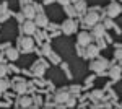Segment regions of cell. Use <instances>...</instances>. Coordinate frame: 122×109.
I'll list each match as a JSON object with an SVG mask.
<instances>
[{
    "label": "cell",
    "instance_id": "obj_19",
    "mask_svg": "<svg viewBox=\"0 0 122 109\" xmlns=\"http://www.w3.org/2000/svg\"><path fill=\"white\" fill-rule=\"evenodd\" d=\"M8 88V82L5 78H0V91H5Z\"/></svg>",
    "mask_w": 122,
    "mask_h": 109
},
{
    "label": "cell",
    "instance_id": "obj_10",
    "mask_svg": "<svg viewBox=\"0 0 122 109\" xmlns=\"http://www.w3.org/2000/svg\"><path fill=\"white\" fill-rule=\"evenodd\" d=\"M33 21L36 23V26H46L47 25V18H46V15H42V13H36V16H34Z\"/></svg>",
    "mask_w": 122,
    "mask_h": 109
},
{
    "label": "cell",
    "instance_id": "obj_15",
    "mask_svg": "<svg viewBox=\"0 0 122 109\" xmlns=\"http://www.w3.org/2000/svg\"><path fill=\"white\" fill-rule=\"evenodd\" d=\"M64 8H65V13L68 15V16H70V18H72L73 15H76V11H75V7H72L70 3H68V5H65Z\"/></svg>",
    "mask_w": 122,
    "mask_h": 109
},
{
    "label": "cell",
    "instance_id": "obj_16",
    "mask_svg": "<svg viewBox=\"0 0 122 109\" xmlns=\"http://www.w3.org/2000/svg\"><path fill=\"white\" fill-rule=\"evenodd\" d=\"M20 104H21L23 108H29V106L33 104V99H31V98H21V99H20Z\"/></svg>",
    "mask_w": 122,
    "mask_h": 109
},
{
    "label": "cell",
    "instance_id": "obj_1",
    "mask_svg": "<svg viewBox=\"0 0 122 109\" xmlns=\"http://www.w3.org/2000/svg\"><path fill=\"white\" fill-rule=\"evenodd\" d=\"M106 67H107V60H104V59L94 60V62H91V64H90V68H91L93 72H96V73L104 72V68H106Z\"/></svg>",
    "mask_w": 122,
    "mask_h": 109
},
{
    "label": "cell",
    "instance_id": "obj_18",
    "mask_svg": "<svg viewBox=\"0 0 122 109\" xmlns=\"http://www.w3.org/2000/svg\"><path fill=\"white\" fill-rule=\"evenodd\" d=\"M15 88H16V91H18V93H25V91H26V88H28V86H26V83L20 82L18 85H16V86H15Z\"/></svg>",
    "mask_w": 122,
    "mask_h": 109
},
{
    "label": "cell",
    "instance_id": "obj_25",
    "mask_svg": "<svg viewBox=\"0 0 122 109\" xmlns=\"http://www.w3.org/2000/svg\"><path fill=\"white\" fill-rule=\"evenodd\" d=\"M93 98H101V91H94V93H93Z\"/></svg>",
    "mask_w": 122,
    "mask_h": 109
},
{
    "label": "cell",
    "instance_id": "obj_22",
    "mask_svg": "<svg viewBox=\"0 0 122 109\" xmlns=\"http://www.w3.org/2000/svg\"><path fill=\"white\" fill-rule=\"evenodd\" d=\"M114 57L121 60V59H122V51H116V52H114Z\"/></svg>",
    "mask_w": 122,
    "mask_h": 109
},
{
    "label": "cell",
    "instance_id": "obj_7",
    "mask_svg": "<svg viewBox=\"0 0 122 109\" xmlns=\"http://www.w3.org/2000/svg\"><path fill=\"white\" fill-rule=\"evenodd\" d=\"M23 31H25V34H26V36L34 34V31H36V23H34L33 20H26V21H25V25H23Z\"/></svg>",
    "mask_w": 122,
    "mask_h": 109
},
{
    "label": "cell",
    "instance_id": "obj_27",
    "mask_svg": "<svg viewBox=\"0 0 122 109\" xmlns=\"http://www.w3.org/2000/svg\"><path fill=\"white\" fill-rule=\"evenodd\" d=\"M70 2H75V3H76V2H80V0H70Z\"/></svg>",
    "mask_w": 122,
    "mask_h": 109
},
{
    "label": "cell",
    "instance_id": "obj_2",
    "mask_svg": "<svg viewBox=\"0 0 122 109\" xmlns=\"http://www.w3.org/2000/svg\"><path fill=\"white\" fill-rule=\"evenodd\" d=\"M76 44L81 46V47H86L88 44H91V34H88L86 31H81V33H78V37H76Z\"/></svg>",
    "mask_w": 122,
    "mask_h": 109
},
{
    "label": "cell",
    "instance_id": "obj_6",
    "mask_svg": "<svg viewBox=\"0 0 122 109\" xmlns=\"http://www.w3.org/2000/svg\"><path fill=\"white\" fill-rule=\"evenodd\" d=\"M68 98H70V94L67 90H59L56 93V103H59V104H65Z\"/></svg>",
    "mask_w": 122,
    "mask_h": 109
},
{
    "label": "cell",
    "instance_id": "obj_11",
    "mask_svg": "<svg viewBox=\"0 0 122 109\" xmlns=\"http://www.w3.org/2000/svg\"><path fill=\"white\" fill-rule=\"evenodd\" d=\"M21 46H23V49H25L26 52H29V51L33 49V39L28 37V36L23 37V39H21Z\"/></svg>",
    "mask_w": 122,
    "mask_h": 109
},
{
    "label": "cell",
    "instance_id": "obj_26",
    "mask_svg": "<svg viewBox=\"0 0 122 109\" xmlns=\"http://www.w3.org/2000/svg\"><path fill=\"white\" fill-rule=\"evenodd\" d=\"M29 2H31V0H23V3H26V5H28Z\"/></svg>",
    "mask_w": 122,
    "mask_h": 109
},
{
    "label": "cell",
    "instance_id": "obj_24",
    "mask_svg": "<svg viewBox=\"0 0 122 109\" xmlns=\"http://www.w3.org/2000/svg\"><path fill=\"white\" fill-rule=\"evenodd\" d=\"M67 104H68L70 108H72V106H75V99H73V98H68V101H67Z\"/></svg>",
    "mask_w": 122,
    "mask_h": 109
},
{
    "label": "cell",
    "instance_id": "obj_3",
    "mask_svg": "<svg viewBox=\"0 0 122 109\" xmlns=\"http://www.w3.org/2000/svg\"><path fill=\"white\" fill-rule=\"evenodd\" d=\"M106 13H107V16H109V18H114V16H117V15L121 13V5H119L117 2H112V3H109V5H107V8H106Z\"/></svg>",
    "mask_w": 122,
    "mask_h": 109
},
{
    "label": "cell",
    "instance_id": "obj_23",
    "mask_svg": "<svg viewBox=\"0 0 122 109\" xmlns=\"http://www.w3.org/2000/svg\"><path fill=\"white\" fill-rule=\"evenodd\" d=\"M57 2H59L62 7H65V5H68V3H70V0H57Z\"/></svg>",
    "mask_w": 122,
    "mask_h": 109
},
{
    "label": "cell",
    "instance_id": "obj_13",
    "mask_svg": "<svg viewBox=\"0 0 122 109\" xmlns=\"http://www.w3.org/2000/svg\"><path fill=\"white\" fill-rule=\"evenodd\" d=\"M109 77H111L112 80H119V78H121V68H119V67H112V68L109 70Z\"/></svg>",
    "mask_w": 122,
    "mask_h": 109
},
{
    "label": "cell",
    "instance_id": "obj_4",
    "mask_svg": "<svg viewBox=\"0 0 122 109\" xmlns=\"http://www.w3.org/2000/svg\"><path fill=\"white\" fill-rule=\"evenodd\" d=\"M98 20H99V15L96 11H88L85 15V26H93L98 23Z\"/></svg>",
    "mask_w": 122,
    "mask_h": 109
},
{
    "label": "cell",
    "instance_id": "obj_28",
    "mask_svg": "<svg viewBox=\"0 0 122 109\" xmlns=\"http://www.w3.org/2000/svg\"><path fill=\"white\" fill-rule=\"evenodd\" d=\"M121 13H122V7H121Z\"/></svg>",
    "mask_w": 122,
    "mask_h": 109
},
{
    "label": "cell",
    "instance_id": "obj_9",
    "mask_svg": "<svg viewBox=\"0 0 122 109\" xmlns=\"http://www.w3.org/2000/svg\"><path fill=\"white\" fill-rule=\"evenodd\" d=\"M23 15L26 16V20H34L36 16V8H34V5H25V8H23Z\"/></svg>",
    "mask_w": 122,
    "mask_h": 109
},
{
    "label": "cell",
    "instance_id": "obj_14",
    "mask_svg": "<svg viewBox=\"0 0 122 109\" xmlns=\"http://www.w3.org/2000/svg\"><path fill=\"white\" fill-rule=\"evenodd\" d=\"M7 57H8L10 60H16L18 59V51L16 49H8L7 51Z\"/></svg>",
    "mask_w": 122,
    "mask_h": 109
},
{
    "label": "cell",
    "instance_id": "obj_20",
    "mask_svg": "<svg viewBox=\"0 0 122 109\" xmlns=\"http://www.w3.org/2000/svg\"><path fill=\"white\" fill-rule=\"evenodd\" d=\"M103 25H104V28H106V29H111V28H114L112 20H106V21H104Z\"/></svg>",
    "mask_w": 122,
    "mask_h": 109
},
{
    "label": "cell",
    "instance_id": "obj_8",
    "mask_svg": "<svg viewBox=\"0 0 122 109\" xmlns=\"http://www.w3.org/2000/svg\"><path fill=\"white\" fill-rule=\"evenodd\" d=\"M104 31H106L104 25H98V23H96V25L91 26V34H93V37H103Z\"/></svg>",
    "mask_w": 122,
    "mask_h": 109
},
{
    "label": "cell",
    "instance_id": "obj_17",
    "mask_svg": "<svg viewBox=\"0 0 122 109\" xmlns=\"http://www.w3.org/2000/svg\"><path fill=\"white\" fill-rule=\"evenodd\" d=\"M83 10H85V3H83V0L76 2V3H75V11H76V13H83Z\"/></svg>",
    "mask_w": 122,
    "mask_h": 109
},
{
    "label": "cell",
    "instance_id": "obj_5",
    "mask_svg": "<svg viewBox=\"0 0 122 109\" xmlns=\"http://www.w3.org/2000/svg\"><path fill=\"white\" fill-rule=\"evenodd\" d=\"M75 21L72 18H68V20H65L64 23H62V31L65 33V34H72L73 31H75Z\"/></svg>",
    "mask_w": 122,
    "mask_h": 109
},
{
    "label": "cell",
    "instance_id": "obj_12",
    "mask_svg": "<svg viewBox=\"0 0 122 109\" xmlns=\"http://www.w3.org/2000/svg\"><path fill=\"white\" fill-rule=\"evenodd\" d=\"M86 47H88V49H86V51H88V52H86V57H96V55L99 54V47H96V46H86Z\"/></svg>",
    "mask_w": 122,
    "mask_h": 109
},
{
    "label": "cell",
    "instance_id": "obj_21",
    "mask_svg": "<svg viewBox=\"0 0 122 109\" xmlns=\"http://www.w3.org/2000/svg\"><path fill=\"white\" fill-rule=\"evenodd\" d=\"M5 73H7V67H5L3 64H0V78H3Z\"/></svg>",
    "mask_w": 122,
    "mask_h": 109
}]
</instances>
